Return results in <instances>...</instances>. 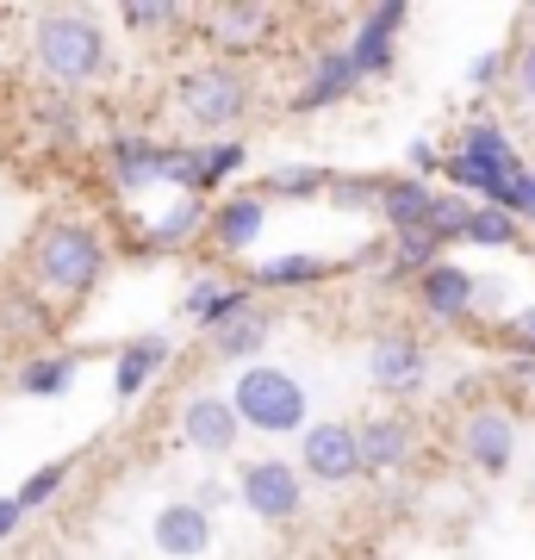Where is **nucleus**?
<instances>
[{
    "instance_id": "39448f33",
    "label": "nucleus",
    "mask_w": 535,
    "mask_h": 560,
    "mask_svg": "<svg viewBox=\"0 0 535 560\" xmlns=\"http://www.w3.org/2000/svg\"><path fill=\"white\" fill-rule=\"evenodd\" d=\"M231 492H237V504L256 523H293L299 511H305V480H299V467L293 460H275V455L243 460V474H237Z\"/></svg>"
},
{
    "instance_id": "20e7f679",
    "label": "nucleus",
    "mask_w": 535,
    "mask_h": 560,
    "mask_svg": "<svg viewBox=\"0 0 535 560\" xmlns=\"http://www.w3.org/2000/svg\"><path fill=\"white\" fill-rule=\"evenodd\" d=\"M249 75H243V62H199V69H187V75H175V113L194 131H206V138H224V131H237L243 119H249Z\"/></svg>"
},
{
    "instance_id": "b1692460",
    "label": "nucleus",
    "mask_w": 535,
    "mask_h": 560,
    "mask_svg": "<svg viewBox=\"0 0 535 560\" xmlns=\"http://www.w3.org/2000/svg\"><path fill=\"white\" fill-rule=\"evenodd\" d=\"M194 237H206V200H187V194H175V200L162 206L156 219H150V231H143V249H187Z\"/></svg>"
},
{
    "instance_id": "423d86ee",
    "label": "nucleus",
    "mask_w": 535,
    "mask_h": 560,
    "mask_svg": "<svg viewBox=\"0 0 535 560\" xmlns=\"http://www.w3.org/2000/svg\"><path fill=\"white\" fill-rule=\"evenodd\" d=\"M368 381L386 399H417L430 386V342L417 330H380L368 342Z\"/></svg>"
},
{
    "instance_id": "9b49d317",
    "label": "nucleus",
    "mask_w": 535,
    "mask_h": 560,
    "mask_svg": "<svg viewBox=\"0 0 535 560\" xmlns=\"http://www.w3.org/2000/svg\"><path fill=\"white\" fill-rule=\"evenodd\" d=\"M411 287H417V312L430 324H467L479 312V280L461 261H430Z\"/></svg>"
},
{
    "instance_id": "4468645a",
    "label": "nucleus",
    "mask_w": 535,
    "mask_h": 560,
    "mask_svg": "<svg viewBox=\"0 0 535 560\" xmlns=\"http://www.w3.org/2000/svg\"><path fill=\"white\" fill-rule=\"evenodd\" d=\"M181 442L199 448V455H231L243 442V423L231 411L224 393H194V399L181 405Z\"/></svg>"
},
{
    "instance_id": "4be33fe9",
    "label": "nucleus",
    "mask_w": 535,
    "mask_h": 560,
    "mask_svg": "<svg viewBox=\"0 0 535 560\" xmlns=\"http://www.w3.org/2000/svg\"><path fill=\"white\" fill-rule=\"evenodd\" d=\"M0 330L13 342H44L57 330V305L44 300L38 287H7L0 293Z\"/></svg>"
},
{
    "instance_id": "c9c22d12",
    "label": "nucleus",
    "mask_w": 535,
    "mask_h": 560,
    "mask_svg": "<svg viewBox=\"0 0 535 560\" xmlns=\"http://www.w3.org/2000/svg\"><path fill=\"white\" fill-rule=\"evenodd\" d=\"M504 342H511V355H535V305L504 318Z\"/></svg>"
},
{
    "instance_id": "4c0bfd02",
    "label": "nucleus",
    "mask_w": 535,
    "mask_h": 560,
    "mask_svg": "<svg viewBox=\"0 0 535 560\" xmlns=\"http://www.w3.org/2000/svg\"><path fill=\"white\" fill-rule=\"evenodd\" d=\"M511 75H516V94H523V101H535V38L511 57Z\"/></svg>"
},
{
    "instance_id": "f704fd0d",
    "label": "nucleus",
    "mask_w": 535,
    "mask_h": 560,
    "mask_svg": "<svg viewBox=\"0 0 535 560\" xmlns=\"http://www.w3.org/2000/svg\"><path fill=\"white\" fill-rule=\"evenodd\" d=\"M181 20H187V7H168V0L162 7H125L119 13L125 32H175Z\"/></svg>"
},
{
    "instance_id": "473e14b6",
    "label": "nucleus",
    "mask_w": 535,
    "mask_h": 560,
    "mask_svg": "<svg viewBox=\"0 0 535 560\" xmlns=\"http://www.w3.org/2000/svg\"><path fill=\"white\" fill-rule=\"evenodd\" d=\"M380 180H386V175H337V180H330V200H337L342 212H361V206L374 212V200H380Z\"/></svg>"
},
{
    "instance_id": "c756f323",
    "label": "nucleus",
    "mask_w": 535,
    "mask_h": 560,
    "mask_svg": "<svg viewBox=\"0 0 535 560\" xmlns=\"http://www.w3.org/2000/svg\"><path fill=\"white\" fill-rule=\"evenodd\" d=\"M461 243H474V249H516V243H523V224H516L511 212H498V206H467Z\"/></svg>"
},
{
    "instance_id": "ea45409f",
    "label": "nucleus",
    "mask_w": 535,
    "mask_h": 560,
    "mask_svg": "<svg viewBox=\"0 0 535 560\" xmlns=\"http://www.w3.org/2000/svg\"><path fill=\"white\" fill-rule=\"evenodd\" d=\"M194 492H199V511H206V517H212V504H219V511H224V504H231V499H237V492H231V486H219V480H199L194 486Z\"/></svg>"
},
{
    "instance_id": "2f4dec72",
    "label": "nucleus",
    "mask_w": 535,
    "mask_h": 560,
    "mask_svg": "<svg viewBox=\"0 0 535 560\" xmlns=\"http://www.w3.org/2000/svg\"><path fill=\"white\" fill-rule=\"evenodd\" d=\"M467 206H474V200H461V194H442V187H437V200H430V212H423V231H437L442 243H461Z\"/></svg>"
},
{
    "instance_id": "c03bdc74",
    "label": "nucleus",
    "mask_w": 535,
    "mask_h": 560,
    "mask_svg": "<svg viewBox=\"0 0 535 560\" xmlns=\"http://www.w3.org/2000/svg\"><path fill=\"white\" fill-rule=\"evenodd\" d=\"M530 25H535V7H530Z\"/></svg>"
},
{
    "instance_id": "a211bd4d",
    "label": "nucleus",
    "mask_w": 535,
    "mask_h": 560,
    "mask_svg": "<svg viewBox=\"0 0 535 560\" xmlns=\"http://www.w3.org/2000/svg\"><path fill=\"white\" fill-rule=\"evenodd\" d=\"M81 368H88V349H32L13 368V393L20 399H62L81 381Z\"/></svg>"
},
{
    "instance_id": "dca6fc26",
    "label": "nucleus",
    "mask_w": 535,
    "mask_h": 560,
    "mask_svg": "<svg viewBox=\"0 0 535 560\" xmlns=\"http://www.w3.org/2000/svg\"><path fill=\"white\" fill-rule=\"evenodd\" d=\"M361 88V75L349 69V57H342V44H324L317 50V62H312V75L299 81V94L287 101V113H330V106H342L349 94Z\"/></svg>"
},
{
    "instance_id": "72a5a7b5",
    "label": "nucleus",
    "mask_w": 535,
    "mask_h": 560,
    "mask_svg": "<svg viewBox=\"0 0 535 560\" xmlns=\"http://www.w3.org/2000/svg\"><path fill=\"white\" fill-rule=\"evenodd\" d=\"M498 212H511L516 224H523V219L535 224V175H530V168H516V175H504V194H498Z\"/></svg>"
},
{
    "instance_id": "bb28decb",
    "label": "nucleus",
    "mask_w": 535,
    "mask_h": 560,
    "mask_svg": "<svg viewBox=\"0 0 535 560\" xmlns=\"http://www.w3.org/2000/svg\"><path fill=\"white\" fill-rule=\"evenodd\" d=\"M342 261H324V256H268L249 275V287H261V293H293V287H317V280H330Z\"/></svg>"
},
{
    "instance_id": "5701e85b",
    "label": "nucleus",
    "mask_w": 535,
    "mask_h": 560,
    "mask_svg": "<svg viewBox=\"0 0 535 560\" xmlns=\"http://www.w3.org/2000/svg\"><path fill=\"white\" fill-rule=\"evenodd\" d=\"M330 180H337V168H324V162H280V168H268L249 194H256L261 206L268 200H317V194H330Z\"/></svg>"
},
{
    "instance_id": "c85d7f7f",
    "label": "nucleus",
    "mask_w": 535,
    "mask_h": 560,
    "mask_svg": "<svg viewBox=\"0 0 535 560\" xmlns=\"http://www.w3.org/2000/svg\"><path fill=\"white\" fill-rule=\"evenodd\" d=\"M194 150H199L194 200H206V194H219L224 180L237 175L243 162H249V143H237V138H219V143H194Z\"/></svg>"
},
{
    "instance_id": "cd10ccee",
    "label": "nucleus",
    "mask_w": 535,
    "mask_h": 560,
    "mask_svg": "<svg viewBox=\"0 0 535 560\" xmlns=\"http://www.w3.org/2000/svg\"><path fill=\"white\" fill-rule=\"evenodd\" d=\"M32 119H38V138L50 143V150H81V106H75V94L44 88L38 101H32Z\"/></svg>"
},
{
    "instance_id": "2eb2a0df",
    "label": "nucleus",
    "mask_w": 535,
    "mask_h": 560,
    "mask_svg": "<svg viewBox=\"0 0 535 560\" xmlns=\"http://www.w3.org/2000/svg\"><path fill=\"white\" fill-rule=\"evenodd\" d=\"M162 138H143V131H113L106 138V175L119 194H150L162 187Z\"/></svg>"
},
{
    "instance_id": "412c9836",
    "label": "nucleus",
    "mask_w": 535,
    "mask_h": 560,
    "mask_svg": "<svg viewBox=\"0 0 535 560\" xmlns=\"http://www.w3.org/2000/svg\"><path fill=\"white\" fill-rule=\"evenodd\" d=\"M268 312L261 305H243L237 318H224L219 330H206V342H212V355L219 361H243V368H256L261 361V349H268Z\"/></svg>"
},
{
    "instance_id": "f3484780",
    "label": "nucleus",
    "mask_w": 535,
    "mask_h": 560,
    "mask_svg": "<svg viewBox=\"0 0 535 560\" xmlns=\"http://www.w3.org/2000/svg\"><path fill=\"white\" fill-rule=\"evenodd\" d=\"M150 541H156V555H168V560H199L212 548V517H206L194 499H168L156 517H150Z\"/></svg>"
},
{
    "instance_id": "37998d69",
    "label": "nucleus",
    "mask_w": 535,
    "mask_h": 560,
    "mask_svg": "<svg viewBox=\"0 0 535 560\" xmlns=\"http://www.w3.org/2000/svg\"><path fill=\"white\" fill-rule=\"evenodd\" d=\"M511 381L516 386H535V355H511Z\"/></svg>"
},
{
    "instance_id": "6ab92c4d",
    "label": "nucleus",
    "mask_w": 535,
    "mask_h": 560,
    "mask_svg": "<svg viewBox=\"0 0 535 560\" xmlns=\"http://www.w3.org/2000/svg\"><path fill=\"white\" fill-rule=\"evenodd\" d=\"M168 361H175V342H168V337H131V342H119V355H113V399H119V405L143 399V386L156 381Z\"/></svg>"
},
{
    "instance_id": "0eeeda50",
    "label": "nucleus",
    "mask_w": 535,
    "mask_h": 560,
    "mask_svg": "<svg viewBox=\"0 0 535 560\" xmlns=\"http://www.w3.org/2000/svg\"><path fill=\"white\" fill-rule=\"evenodd\" d=\"M280 25H287L280 7H261V0H224V7H212V20H206V38H212L219 62H237V57L268 50V44L280 38Z\"/></svg>"
},
{
    "instance_id": "9d476101",
    "label": "nucleus",
    "mask_w": 535,
    "mask_h": 560,
    "mask_svg": "<svg viewBox=\"0 0 535 560\" xmlns=\"http://www.w3.org/2000/svg\"><path fill=\"white\" fill-rule=\"evenodd\" d=\"M405 20H411L405 0H380V7H368L361 25H356V38L342 44L349 69H356V75H386L393 57H398V32H405Z\"/></svg>"
},
{
    "instance_id": "7c9ffc66",
    "label": "nucleus",
    "mask_w": 535,
    "mask_h": 560,
    "mask_svg": "<svg viewBox=\"0 0 535 560\" xmlns=\"http://www.w3.org/2000/svg\"><path fill=\"white\" fill-rule=\"evenodd\" d=\"M69 467H75V460H44L38 474H25V480H20V492H13V504H20L25 517H32L38 504H50V499L62 492V486H69Z\"/></svg>"
},
{
    "instance_id": "393cba45",
    "label": "nucleus",
    "mask_w": 535,
    "mask_h": 560,
    "mask_svg": "<svg viewBox=\"0 0 535 560\" xmlns=\"http://www.w3.org/2000/svg\"><path fill=\"white\" fill-rule=\"evenodd\" d=\"M430 200H437V187H430V180L386 175V180H380V200H374V212L386 219V231H411V224H423Z\"/></svg>"
},
{
    "instance_id": "1a4fd4ad",
    "label": "nucleus",
    "mask_w": 535,
    "mask_h": 560,
    "mask_svg": "<svg viewBox=\"0 0 535 560\" xmlns=\"http://www.w3.org/2000/svg\"><path fill=\"white\" fill-rule=\"evenodd\" d=\"M455 442H461V460H467L474 474L498 480V474H511V460H516V418L504 405H474V411L461 418Z\"/></svg>"
},
{
    "instance_id": "79ce46f5",
    "label": "nucleus",
    "mask_w": 535,
    "mask_h": 560,
    "mask_svg": "<svg viewBox=\"0 0 535 560\" xmlns=\"http://www.w3.org/2000/svg\"><path fill=\"white\" fill-rule=\"evenodd\" d=\"M380 261H386V237H368V243L356 249V256L342 261V268H380Z\"/></svg>"
},
{
    "instance_id": "f257e3e1",
    "label": "nucleus",
    "mask_w": 535,
    "mask_h": 560,
    "mask_svg": "<svg viewBox=\"0 0 535 560\" xmlns=\"http://www.w3.org/2000/svg\"><path fill=\"white\" fill-rule=\"evenodd\" d=\"M25 261H32V280H38V293L50 305H81L94 300V287L106 280V237H100L88 219H44L38 231H32V249H25Z\"/></svg>"
},
{
    "instance_id": "f03ea898",
    "label": "nucleus",
    "mask_w": 535,
    "mask_h": 560,
    "mask_svg": "<svg viewBox=\"0 0 535 560\" xmlns=\"http://www.w3.org/2000/svg\"><path fill=\"white\" fill-rule=\"evenodd\" d=\"M32 62L57 94H75L113 69V38L88 7H44L32 20Z\"/></svg>"
},
{
    "instance_id": "a878e982",
    "label": "nucleus",
    "mask_w": 535,
    "mask_h": 560,
    "mask_svg": "<svg viewBox=\"0 0 535 560\" xmlns=\"http://www.w3.org/2000/svg\"><path fill=\"white\" fill-rule=\"evenodd\" d=\"M455 156L479 162V168H492V175H516V168H523V156H516V143L504 138V131H498L492 119H467V125H461Z\"/></svg>"
},
{
    "instance_id": "6e6552de",
    "label": "nucleus",
    "mask_w": 535,
    "mask_h": 560,
    "mask_svg": "<svg viewBox=\"0 0 535 560\" xmlns=\"http://www.w3.org/2000/svg\"><path fill=\"white\" fill-rule=\"evenodd\" d=\"M299 480L317 486H349L361 480V455H356V423H305L299 430Z\"/></svg>"
},
{
    "instance_id": "a19ab883",
    "label": "nucleus",
    "mask_w": 535,
    "mask_h": 560,
    "mask_svg": "<svg viewBox=\"0 0 535 560\" xmlns=\"http://www.w3.org/2000/svg\"><path fill=\"white\" fill-rule=\"evenodd\" d=\"M20 523H25V511L13 504V492H0V541H13V536H20Z\"/></svg>"
},
{
    "instance_id": "ddd939ff",
    "label": "nucleus",
    "mask_w": 535,
    "mask_h": 560,
    "mask_svg": "<svg viewBox=\"0 0 535 560\" xmlns=\"http://www.w3.org/2000/svg\"><path fill=\"white\" fill-rule=\"evenodd\" d=\"M356 455H361V474H398V467H411L417 423L405 411H380V418L356 423Z\"/></svg>"
},
{
    "instance_id": "f8f14e48",
    "label": "nucleus",
    "mask_w": 535,
    "mask_h": 560,
    "mask_svg": "<svg viewBox=\"0 0 535 560\" xmlns=\"http://www.w3.org/2000/svg\"><path fill=\"white\" fill-rule=\"evenodd\" d=\"M261 231H268V206L237 187V194H219V206H206V243L219 249V256H243V249H256Z\"/></svg>"
},
{
    "instance_id": "7ed1b4c3",
    "label": "nucleus",
    "mask_w": 535,
    "mask_h": 560,
    "mask_svg": "<svg viewBox=\"0 0 535 560\" xmlns=\"http://www.w3.org/2000/svg\"><path fill=\"white\" fill-rule=\"evenodd\" d=\"M231 411H237L243 430H256V436H299L305 418H312V393L299 386V374L275 368V361H256V368H243L237 386L224 393Z\"/></svg>"
},
{
    "instance_id": "aec40b11",
    "label": "nucleus",
    "mask_w": 535,
    "mask_h": 560,
    "mask_svg": "<svg viewBox=\"0 0 535 560\" xmlns=\"http://www.w3.org/2000/svg\"><path fill=\"white\" fill-rule=\"evenodd\" d=\"M256 287L249 280H231V275H199L194 287H187V300H181V312L199 324V330H219L224 318H237L243 305H256L249 300Z\"/></svg>"
},
{
    "instance_id": "58836bf2",
    "label": "nucleus",
    "mask_w": 535,
    "mask_h": 560,
    "mask_svg": "<svg viewBox=\"0 0 535 560\" xmlns=\"http://www.w3.org/2000/svg\"><path fill=\"white\" fill-rule=\"evenodd\" d=\"M498 75H504V50H486V57L467 62V81H474V88H492Z\"/></svg>"
},
{
    "instance_id": "e433bc0d",
    "label": "nucleus",
    "mask_w": 535,
    "mask_h": 560,
    "mask_svg": "<svg viewBox=\"0 0 535 560\" xmlns=\"http://www.w3.org/2000/svg\"><path fill=\"white\" fill-rule=\"evenodd\" d=\"M405 162H411V180H430V175L442 168V156H437V143H430V138H411Z\"/></svg>"
}]
</instances>
